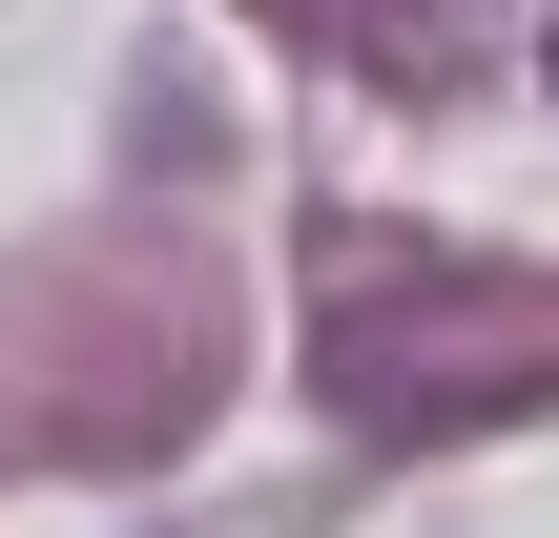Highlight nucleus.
I'll use <instances>...</instances> for the list:
<instances>
[{
  "label": "nucleus",
  "mask_w": 559,
  "mask_h": 538,
  "mask_svg": "<svg viewBox=\"0 0 559 538\" xmlns=\"http://www.w3.org/2000/svg\"><path fill=\"white\" fill-rule=\"evenodd\" d=\"M311 352H332V394H353L373 435H477V415H519V394L559 373V290H456V270L394 249V270L332 290Z\"/></svg>",
  "instance_id": "f257e3e1"
}]
</instances>
